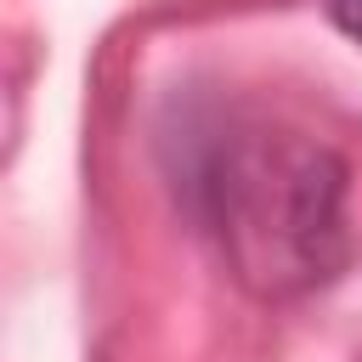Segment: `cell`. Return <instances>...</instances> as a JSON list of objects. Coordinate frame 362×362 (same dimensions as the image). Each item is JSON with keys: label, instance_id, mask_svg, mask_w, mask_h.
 <instances>
[{"label": "cell", "instance_id": "1", "mask_svg": "<svg viewBox=\"0 0 362 362\" xmlns=\"http://www.w3.org/2000/svg\"><path fill=\"white\" fill-rule=\"evenodd\" d=\"M181 198L255 300H300L351 266V164L300 124L209 113L187 136Z\"/></svg>", "mask_w": 362, "mask_h": 362}, {"label": "cell", "instance_id": "2", "mask_svg": "<svg viewBox=\"0 0 362 362\" xmlns=\"http://www.w3.org/2000/svg\"><path fill=\"white\" fill-rule=\"evenodd\" d=\"M322 11H328V23H334L345 40L362 45V0H322Z\"/></svg>", "mask_w": 362, "mask_h": 362}]
</instances>
